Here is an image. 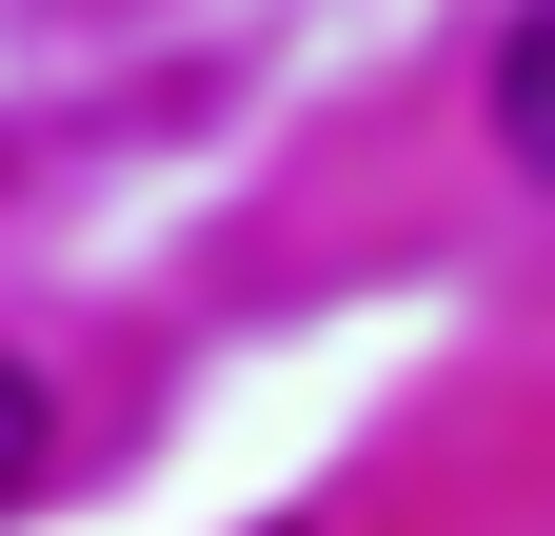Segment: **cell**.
<instances>
[{"label":"cell","mask_w":555,"mask_h":536,"mask_svg":"<svg viewBox=\"0 0 555 536\" xmlns=\"http://www.w3.org/2000/svg\"><path fill=\"white\" fill-rule=\"evenodd\" d=\"M0 497H40V378L0 358Z\"/></svg>","instance_id":"cell-1"}]
</instances>
